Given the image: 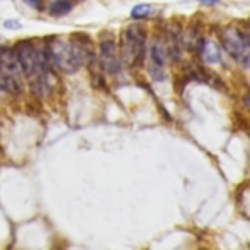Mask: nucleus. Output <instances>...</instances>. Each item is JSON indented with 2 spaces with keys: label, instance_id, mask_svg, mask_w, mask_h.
<instances>
[{
  "label": "nucleus",
  "instance_id": "20e7f679",
  "mask_svg": "<svg viewBox=\"0 0 250 250\" xmlns=\"http://www.w3.org/2000/svg\"><path fill=\"white\" fill-rule=\"evenodd\" d=\"M221 43L235 62H238L243 69L249 67L250 38L245 31H240L238 28H225L221 31Z\"/></svg>",
  "mask_w": 250,
  "mask_h": 250
},
{
  "label": "nucleus",
  "instance_id": "39448f33",
  "mask_svg": "<svg viewBox=\"0 0 250 250\" xmlns=\"http://www.w3.org/2000/svg\"><path fill=\"white\" fill-rule=\"evenodd\" d=\"M167 55H168V46L161 38H156L151 45V76L154 77V81H163L165 79V63H167Z\"/></svg>",
  "mask_w": 250,
  "mask_h": 250
},
{
  "label": "nucleus",
  "instance_id": "6e6552de",
  "mask_svg": "<svg viewBox=\"0 0 250 250\" xmlns=\"http://www.w3.org/2000/svg\"><path fill=\"white\" fill-rule=\"evenodd\" d=\"M72 11V2L70 0H53L50 4V16L53 18H62Z\"/></svg>",
  "mask_w": 250,
  "mask_h": 250
},
{
  "label": "nucleus",
  "instance_id": "f03ea898",
  "mask_svg": "<svg viewBox=\"0 0 250 250\" xmlns=\"http://www.w3.org/2000/svg\"><path fill=\"white\" fill-rule=\"evenodd\" d=\"M146 52V29L141 26H129L122 33L120 55L129 67H139Z\"/></svg>",
  "mask_w": 250,
  "mask_h": 250
},
{
  "label": "nucleus",
  "instance_id": "f257e3e1",
  "mask_svg": "<svg viewBox=\"0 0 250 250\" xmlns=\"http://www.w3.org/2000/svg\"><path fill=\"white\" fill-rule=\"evenodd\" d=\"M45 52L48 55L50 65H53L55 69L62 70L65 74L77 72L83 65L84 53L76 43L53 42L52 45H48Z\"/></svg>",
  "mask_w": 250,
  "mask_h": 250
},
{
  "label": "nucleus",
  "instance_id": "423d86ee",
  "mask_svg": "<svg viewBox=\"0 0 250 250\" xmlns=\"http://www.w3.org/2000/svg\"><path fill=\"white\" fill-rule=\"evenodd\" d=\"M100 62L108 74H117L120 70V57L117 53V46L111 40L103 42L100 46Z\"/></svg>",
  "mask_w": 250,
  "mask_h": 250
},
{
  "label": "nucleus",
  "instance_id": "0eeeda50",
  "mask_svg": "<svg viewBox=\"0 0 250 250\" xmlns=\"http://www.w3.org/2000/svg\"><path fill=\"white\" fill-rule=\"evenodd\" d=\"M201 57L206 63H219L221 62V50H219V45H216L211 40H209V42H202Z\"/></svg>",
  "mask_w": 250,
  "mask_h": 250
},
{
  "label": "nucleus",
  "instance_id": "7ed1b4c3",
  "mask_svg": "<svg viewBox=\"0 0 250 250\" xmlns=\"http://www.w3.org/2000/svg\"><path fill=\"white\" fill-rule=\"evenodd\" d=\"M0 77L11 93L19 94L22 89V69L14 48H0Z\"/></svg>",
  "mask_w": 250,
  "mask_h": 250
},
{
  "label": "nucleus",
  "instance_id": "9b49d317",
  "mask_svg": "<svg viewBox=\"0 0 250 250\" xmlns=\"http://www.w3.org/2000/svg\"><path fill=\"white\" fill-rule=\"evenodd\" d=\"M4 26H5V28H9V29H19V28H21V22H18V21H5Z\"/></svg>",
  "mask_w": 250,
  "mask_h": 250
},
{
  "label": "nucleus",
  "instance_id": "f8f14e48",
  "mask_svg": "<svg viewBox=\"0 0 250 250\" xmlns=\"http://www.w3.org/2000/svg\"><path fill=\"white\" fill-rule=\"evenodd\" d=\"M201 4H204V5H216V4H219V0H199Z\"/></svg>",
  "mask_w": 250,
  "mask_h": 250
},
{
  "label": "nucleus",
  "instance_id": "1a4fd4ad",
  "mask_svg": "<svg viewBox=\"0 0 250 250\" xmlns=\"http://www.w3.org/2000/svg\"><path fill=\"white\" fill-rule=\"evenodd\" d=\"M154 12H156V11H154V7L151 4H139V5H136V7L132 9V12H130V18L136 19V21H141V19L151 18Z\"/></svg>",
  "mask_w": 250,
  "mask_h": 250
},
{
  "label": "nucleus",
  "instance_id": "9d476101",
  "mask_svg": "<svg viewBox=\"0 0 250 250\" xmlns=\"http://www.w3.org/2000/svg\"><path fill=\"white\" fill-rule=\"evenodd\" d=\"M24 2L29 5V7L36 9V11H42L43 9V0H24Z\"/></svg>",
  "mask_w": 250,
  "mask_h": 250
}]
</instances>
